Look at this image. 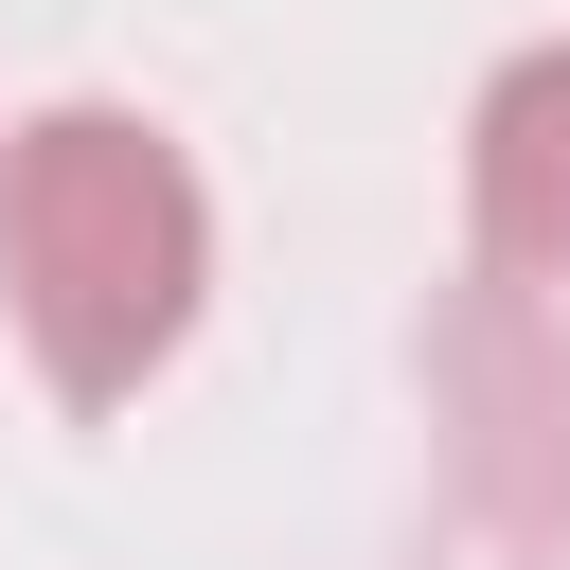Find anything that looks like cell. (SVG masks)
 Returning <instances> with one entry per match:
<instances>
[{"instance_id": "obj_1", "label": "cell", "mask_w": 570, "mask_h": 570, "mask_svg": "<svg viewBox=\"0 0 570 570\" xmlns=\"http://www.w3.org/2000/svg\"><path fill=\"white\" fill-rule=\"evenodd\" d=\"M214 285V196L142 107H36L0 142V303L71 410H125Z\"/></svg>"}, {"instance_id": "obj_2", "label": "cell", "mask_w": 570, "mask_h": 570, "mask_svg": "<svg viewBox=\"0 0 570 570\" xmlns=\"http://www.w3.org/2000/svg\"><path fill=\"white\" fill-rule=\"evenodd\" d=\"M481 445L570 463V53L481 89Z\"/></svg>"}]
</instances>
